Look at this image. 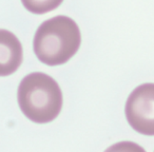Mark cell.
Instances as JSON below:
<instances>
[{
	"instance_id": "4",
	"label": "cell",
	"mask_w": 154,
	"mask_h": 152,
	"mask_svg": "<svg viewBox=\"0 0 154 152\" xmlns=\"http://www.w3.org/2000/svg\"><path fill=\"white\" fill-rule=\"evenodd\" d=\"M23 59V51L19 39L12 32L0 29V76L15 73Z\"/></svg>"
},
{
	"instance_id": "1",
	"label": "cell",
	"mask_w": 154,
	"mask_h": 152,
	"mask_svg": "<svg viewBox=\"0 0 154 152\" xmlns=\"http://www.w3.org/2000/svg\"><path fill=\"white\" fill-rule=\"evenodd\" d=\"M82 35L77 23L68 16L58 15L39 26L33 40L37 58L48 66L66 64L77 53Z\"/></svg>"
},
{
	"instance_id": "6",
	"label": "cell",
	"mask_w": 154,
	"mask_h": 152,
	"mask_svg": "<svg viewBox=\"0 0 154 152\" xmlns=\"http://www.w3.org/2000/svg\"><path fill=\"white\" fill-rule=\"evenodd\" d=\"M105 152H146V150L133 141H119L110 146Z\"/></svg>"
},
{
	"instance_id": "3",
	"label": "cell",
	"mask_w": 154,
	"mask_h": 152,
	"mask_svg": "<svg viewBox=\"0 0 154 152\" xmlns=\"http://www.w3.org/2000/svg\"><path fill=\"white\" fill-rule=\"evenodd\" d=\"M125 113L129 125L143 135H154V84H143L130 93Z\"/></svg>"
},
{
	"instance_id": "2",
	"label": "cell",
	"mask_w": 154,
	"mask_h": 152,
	"mask_svg": "<svg viewBox=\"0 0 154 152\" xmlns=\"http://www.w3.org/2000/svg\"><path fill=\"white\" fill-rule=\"evenodd\" d=\"M18 105L30 120L47 124L54 120L62 108V92L51 76L34 72L22 78L17 92Z\"/></svg>"
},
{
	"instance_id": "5",
	"label": "cell",
	"mask_w": 154,
	"mask_h": 152,
	"mask_svg": "<svg viewBox=\"0 0 154 152\" xmlns=\"http://www.w3.org/2000/svg\"><path fill=\"white\" fill-rule=\"evenodd\" d=\"M63 0H21L23 7L33 14H45L57 9Z\"/></svg>"
}]
</instances>
